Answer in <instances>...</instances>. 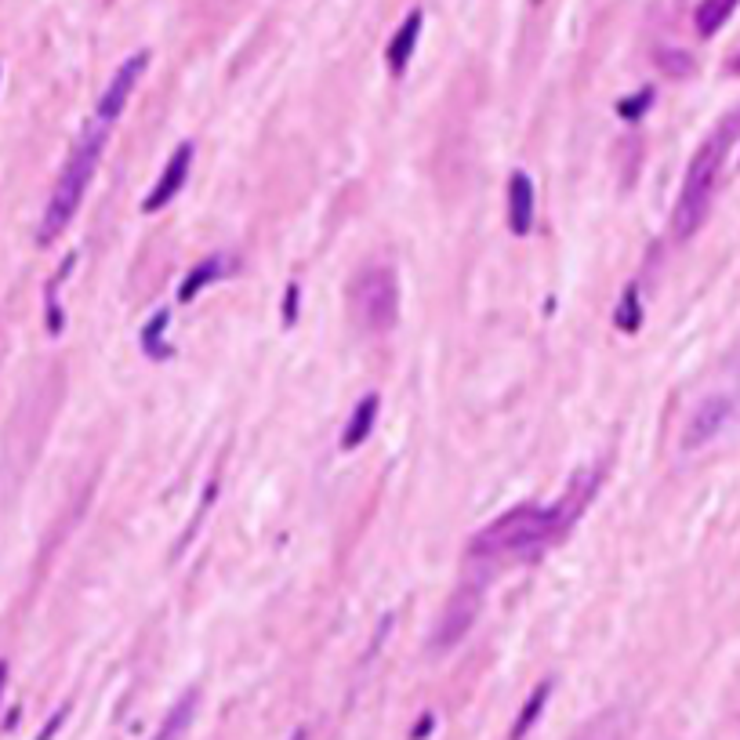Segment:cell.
I'll return each instance as SVG.
<instances>
[{"instance_id": "1", "label": "cell", "mask_w": 740, "mask_h": 740, "mask_svg": "<svg viewBox=\"0 0 740 740\" xmlns=\"http://www.w3.org/2000/svg\"><path fill=\"white\" fill-rule=\"evenodd\" d=\"M570 505H555V508H537L523 505L512 508L505 516H497L490 526H483L468 555L472 559H523V555H534L563 534V526L570 523Z\"/></svg>"}, {"instance_id": "2", "label": "cell", "mask_w": 740, "mask_h": 740, "mask_svg": "<svg viewBox=\"0 0 740 740\" xmlns=\"http://www.w3.org/2000/svg\"><path fill=\"white\" fill-rule=\"evenodd\" d=\"M106 142H109V124L91 120V124L84 127V135L77 138L73 153H69L55 189H51V200H48V207H44V222H40V244H51V240L73 222V215L80 211V200H84L91 178H95V167H98V160H102Z\"/></svg>"}, {"instance_id": "3", "label": "cell", "mask_w": 740, "mask_h": 740, "mask_svg": "<svg viewBox=\"0 0 740 740\" xmlns=\"http://www.w3.org/2000/svg\"><path fill=\"white\" fill-rule=\"evenodd\" d=\"M733 142H737V138H733L726 127H719V131L693 153L690 167H686V178H682L679 200H675L672 225H675V236H679V240H690V236L704 225V218H708L711 196L719 189L722 160H726V149H730Z\"/></svg>"}, {"instance_id": "4", "label": "cell", "mask_w": 740, "mask_h": 740, "mask_svg": "<svg viewBox=\"0 0 740 740\" xmlns=\"http://www.w3.org/2000/svg\"><path fill=\"white\" fill-rule=\"evenodd\" d=\"M352 312H356L363 331H389L396 316H400V283H396L392 269L374 265V269H363L352 280Z\"/></svg>"}, {"instance_id": "5", "label": "cell", "mask_w": 740, "mask_h": 740, "mask_svg": "<svg viewBox=\"0 0 740 740\" xmlns=\"http://www.w3.org/2000/svg\"><path fill=\"white\" fill-rule=\"evenodd\" d=\"M733 414H737L733 396H726V392H711V396H704V400L690 410V418H686V429H682V450L708 447L711 439L726 432V425L733 421Z\"/></svg>"}, {"instance_id": "6", "label": "cell", "mask_w": 740, "mask_h": 740, "mask_svg": "<svg viewBox=\"0 0 740 740\" xmlns=\"http://www.w3.org/2000/svg\"><path fill=\"white\" fill-rule=\"evenodd\" d=\"M149 66V55L146 51H138V55H131V59L124 62V66L113 73V80H109V88L102 91V98H98V109H95V120H102V124L113 127V120L124 113V106L131 102V95H135L138 80H142V73H146Z\"/></svg>"}, {"instance_id": "7", "label": "cell", "mask_w": 740, "mask_h": 740, "mask_svg": "<svg viewBox=\"0 0 740 740\" xmlns=\"http://www.w3.org/2000/svg\"><path fill=\"white\" fill-rule=\"evenodd\" d=\"M189 164H193V142H182V146L175 149V156L167 160L164 175L156 178L153 193L146 196V211H160L164 204H171L178 196V189L185 185V178H189Z\"/></svg>"}, {"instance_id": "8", "label": "cell", "mask_w": 740, "mask_h": 740, "mask_svg": "<svg viewBox=\"0 0 740 740\" xmlns=\"http://www.w3.org/2000/svg\"><path fill=\"white\" fill-rule=\"evenodd\" d=\"M508 229L516 236H530L534 229V182L523 171L508 178Z\"/></svg>"}, {"instance_id": "9", "label": "cell", "mask_w": 740, "mask_h": 740, "mask_svg": "<svg viewBox=\"0 0 740 740\" xmlns=\"http://www.w3.org/2000/svg\"><path fill=\"white\" fill-rule=\"evenodd\" d=\"M421 15L418 8L410 11L407 19H403V26L396 33H392V40H389V51H385V59H389V69L392 73H403L407 69V62H410V55H414V48H418V37H421Z\"/></svg>"}, {"instance_id": "10", "label": "cell", "mask_w": 740, "mask_h": 740, "mask_svg": "<svg viewBox=\"0 0 740 740\" xmlns=\"http://www.w3.org/2000/svg\"><path fill=\"white\" fill-rule=\"evenodd\" d=\"M476 610H479L476 595H472V599H454V606H450L447 614H443V621H439V632H436L439 650H447V646L458 643L461 635L468 632V624L476 621Z\"/></svg>"}, {"instance_id": "11", "label": "cell", "mask_w": 740, "mask_h": 740, "mask_svg": "<svg viewBox=\"0 0 740 740\" xmlns=\"http://www.w3.org/2000/svg\"><path fill=\"white\" fill-rule=\"evenodd\" d=\"M229 265H233V262H229L225 254H211L207 262L193 265V269H189V276L182 280V287H178V302L189 305V302L196 298V294L204 291V287H211L215 280H222V276L229 273Z\"/></svg>"}, {"instance_id": "12", "label": "cell", "mask_w": 740, "mask_h": 740, "mask_svg": "<svg viewBox=\"0 0 740 740\" xmlns=\"http://www.w3.org/2000/svg\"><path fill=\"white\" fill-rule=\"evenodd\" d=\"M374 421H378V396H367V400H360V407L352 410L349 429L341 432V447H345V450L360 447L363 439L374 432Z\"/></svg>"}, {"instance_id": "13", "label": "cell", "mask_w": 740, "mask_h": 740, "mask_svg": "<svg viewBox=\"0 0 740 740\" xmlns=\"http://www.w3.org/2000/svg\"><path fill=\"white\" fill-rule=\"evenodd\" d=\"M740 0H704L701 8H697V15H693V22H697V33L701 37H715V33L730 22L733 8H737Z\"/></svg>"}, {"instance_id": "14", "label": "cell", "mask_w": 740, "mask_h": 740, "mask_svg": "<svg viewBox=\"0 0 740 740\" xmlns=\"http://www.w3.org/2000/svg\"><path fill=\"white\" fill-rule=\"evenodd\" d=\"M193 711H196V693H185L182 701L171 708V715L164 719V726H160V733L153 740H182V733L193 722Z\"/></svg>"}, {"instance_id": "15", "label": "cell", "mask_w": 740, "mask_h": 740, "mask_svg": "<svg viewBox=\"0 0 740 740\" xmlns=\"http://www.w3.org/2000/svg\"><path fill=\"white\" fill-rule=\"evenodd\" d=\"M574 740H624L621 715H617V711H603V715H595V719L588 722L585 730L577 733Z\"/></svg>"}, {"instance_id": "16", "label": "cell", "mask_w": 740, "mask_h": 740, "mask_svg": "<svg viewBox=\"0 0 740 740\" xmlns=\"http://www.w3.org/2000/svg\"><path fill=\"white\" fill-rule=\"evenodd\" d=\"M164 323H167V312H156L153 320H149V327L142 331V349L153 356V360H164L167 349L160 345V331H164Z\"/></svg>"}, {"instance_id": "17", "label": "cell", "mask_w": 740, "mask_h": 740, "mask_svg": "<svg viewBox=\"0 0 740 740\" xmlns=\"http://www.w3.org/2000/svg\"><path fill=\"white\" fill-rule=\"evenodd\" d=\"M545 701H548V686H537V693L530 697V704H526V711H523V719H519L516 730H512V740H519L526 730H530V722H534V715L541 711V704H545Z\"/></svg>"}, {"instance_id": "18", "label": "cell", "mask_w": 740, "mask_h": 740, "mask_svg": "<svg viewBox=\"0 0 740 740\" xmlns=\"http://www.w3.org/2000/svg\"><path fill=\"white\" fill-rule=\"evenodd\" d=\"M722 127H726V131H730L733 138H740V109H737V113H733V117L726 120V124H722Z\"/></svg>"}, {"instance_id": "19", "label": "cell", "mask_w": 740, "mask_h": 740, "mask_svg": "<svg viewBox=\"0 0 740 740\" xmlns=\"http://www.w3.org/2000/svg\"><path fill=\"white\" fill-rule=\"evenodd\" d=\"M59 722H62V715H55V719H51L48 726H44V733H40V740H51V733L59 730Z\"/></svg>"}, {"instance_id": "20", "label": "cell", "mask_w": 740, "mask_h": 740, "mask_svg": "<svg viewBox=\"0 0 740 740\" xmlns=\"http://www.w3.org/2000/svg\"><path fill=\"white\" fill-rule=\"evenodd\" d=\"M4 679H8V668L0 664V693H4Z\"/></svg>"}]
</instances>
